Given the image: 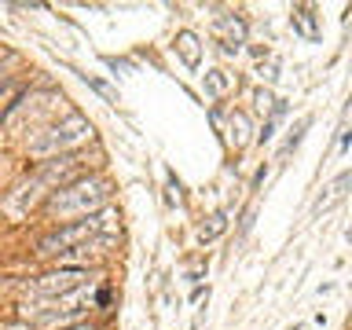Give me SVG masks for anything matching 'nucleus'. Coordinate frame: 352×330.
Masks as SVG:
<instances>
[{"label": "nucleus", "instance_id": "obj_1", "mask_svg": "<svg viewBox=\"0 0 352 330\" xmlns=\"http://www.w3.org/2000/svg\"><path fill=\"white\" fill-rule=\"evenodd\" d=\"M92 228H96L92 220H81V224H70V228H63V231H52L48 239H41V250H37V253H63L66 246H70V242L85 239Z\"/></svg>", "mask_w": 352, "mask_h": 330}, {"label": "nucleus", "instance_id": "obj_4", "mask_svg": "<svg viewBox=\"0 0 352 330\" xmlns=\"http://www.w3.org/2000/svg\"><path fill=\"white\" fill-rule=\"evenodd\" d=\"M74 330H92V327H74Z\"/></svg>", "mask_w": 352, "mask_h": 330}, {"label": "nucleus", "instance_id": "obj_3", "mask_svg": "<svg viewBox=\"0 0 352 330\" xmlns=\"http://www.w3.org/2000/svg\"><path fill=\"white\" fill-rule=\"evenodd\" d=\"M180 52H184L187 63H198V52H195V37H191V33H180Z\"/></svg>", "mask_w": 352, "mask_h": 330}, {"label": "nucleus", "instance_id": "obj_2", "mask_svg": "<svg viewBox=\"0 0 352 330\" xmlns=\"http://www.w3.org/2000/svg\"><path fill=\"white\" fill-rule=\"evenodd\" d=\"M294 22H297V30H301L305 37H316V26H312V11H308V8H297V11H294Z\"/></svg>", "mask_w": 352, "mask_h": 330}]
</instances>
